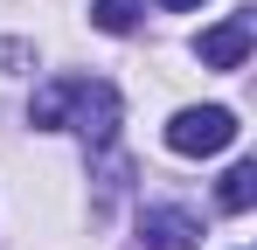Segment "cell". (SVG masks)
I'll use <instances>...</instances> for the list:
<instances>
[{
    "instance_id": "cell-5",
    "label": "cell",
    "mask_w": 257,
    "mask_h": 250,
    "mask_svg": "<svg viewBox=\"0 0 257 250\" xmlns=\"http://www.w3.org/2000/svg\"><path fill=\"white\" fill-rule=\"evenodd\" d=\"M250 202H257V167H250V160H236L229 174H222V208H229V215H243Z\"/></svg>"
},
{
    "instance_id": "cell-1",
    "label": "cell",
    "mask_w": 257,
    "mask_h": 250,
    "mask_svg": "<svg viewBox=\"0 0 257 250\" xmlns=\"http://www.w3.org/2000/svg\"><path fill=\"white\" fill-rule=\"evenodd\" d=\"M118 111L125 104L104 77H56L35 90V125H70V132H84V146H111Z\"/></svg>"
},
{
    "instance_id": "cell-3",
    "label": "cell",
    "mask_w": 257,
    "mask_h": 250,
    "mask_svg": "<svg viewBox=\"0 0 257 250\" xmlns=\"http://www.w3.org/2000/svg\"><path fill=\"white\" fill-rule=\"evenodd\" d=\"M250 35H257V21H250V14H229L222 28L195 35V56H202L209 70H243V56H250Z\"/></svg>"
},
{
    "instance_id": "cell-4",
    "label": "cell",
    "mask_w": 257,
    "mask_h": 250,
    "mask_svg": "<svg viewBox=\"0 0 257 250\" xmlns=\"http://www.w3.org/2000/svg\"><path fill=\"white\" fill-rule=\"evenodd\" d=\"M139 243L146 250H195L202 243V222L188 208H146L139 215Z\"/></svg>"
},
{
    "instance_id": "cell-6",
    "label": "cell",
    "mask_w": 257,
    "mask_h": 250,
    "mask_svg": "<svg viewBox=\"0 0 257 250\" xmlns=\"http://www.w3.org/2000/svg\"><path fill=\"white\" fill-rule=\"evenodd\" d=\"M90 21H97L104 35H132V21H139V0H90Z\"/></svg>"
},
{
    "instance_id": "cell-7",
    "label": "cell",
    "mask_w": 257,
    "mask_h": 250,
    "mask_svg": "<svg viewBox=\"0 0 257 250\" xmlns=\"http://www.w3.org/2000/svg\"><path fill=\"white\" fill-rule=\"evenodd\" d=\"M160 7H167V14H181V7H202V0H160Z\"/></svg>"
},
{
    "instance_id": "cell-2",
    "label": "cell",
    "mask_w": 257,
    "mask_h": 250,
    "mask_svg": "<svg viewBox=\"0 0 257 250\" xmlns=\"http://www.w3.org/2000/svg\"><path fill=\"white\" fill-rule=\"evenodd\" d=\"M229 139H236V111H229V104H188V111H174V125H167V146L181 160H209Z\"/></svg>"
}]
</instances>
